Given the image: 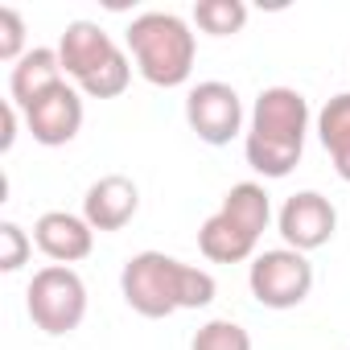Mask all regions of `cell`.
<instances>
[{
	"label": "cell",
	"instance_id": "obj_1",
	"mask_svg": "<svg viewBox=\"0 0 350 350\" xmlns=\"http://www.w3.org/2000/svg\"><path fill=\"white\" fill-rule=\"evenodd\" d=\"M120 293L132 313L161 321L178 309H206L219 293L215 276L206 268L182 264L178 256L165 252H136L120 272Z\"/></svg>",
	"mask_w": 350,
	"mask_h": 350
},
{
	"label": "cell",
	"instance_id": "obj_2",
	"mask_svg": "<svg viewBox=\"0 0 350 350\" xmlns=\"http://www.w3.org/2000/svg\"><path fill=\"white\" fill-rule=\"evenodd\" d=\"M309 136V103L297 87H268L256 95L247 132H243V152L247 165L260 178H288L305 152Z\"/></svg>",
	"mask_w": 350,
	"mask_h": 350
},
{
	"label": "cell",
	"instance_id": "obj_3",
	"mask_svg": "<svg viewBox=\"0 0 350 350\" xmlns=\"http://www.w3.org/2000/svg\"><path fill=\"white\" fill-rule=\"evenodd\" d=\"M128 58L136 62V75L152 87H182L194 75V58H198V38L190 29L186 17L178 13H140L132 17L128 33H124Z\"/></svg>",
	"mask_w": 350,
	"mask_h": 350
},
{
	"label": "cell",
	"instance_id": "obj_4",
	"mask_svg": "<svg viewBox=\"0 0 350 350\" xmlns=\"http://www.w3.org/2000/svg\"><path fill=\"white\" fill-rule=\"evenodd\" d=\"M25 309H29V321L42 334L66 338L87 317V284H83V276L75 268L46 264V268L33 272V280L25 288Z\"/></svg>",
	"mask_w": 350,
	"mask_h": 350
},
{
	"label": "cell",
	"instance_id": "obj_5",
	"mask_svg": "<svg viewBox=\"0 0 350 350\" xmlns=\"http://www.w3.org/2000/svg\"><path fill=\"white\" fill-rule=\"evenodd\" d=\"M247 288L264 309H297L313 293V264L293 247L260 252L247 268Z\"/></svg>",
	"mask_w": 350,
	"mask_h": 350
},
{
	"label": "cell",
	"instance_id": "obj_6",
	"mask_svg": "<svg viewBox=\"0 0 350 350\" xmlns=\"http://www.w3.org/2000/svg\"><path fill=\"white\" fill-rule=\"evenodd\" d=\"M186 124L190 132H198L202 144H231L239 132H243V99L231 83H219V79H206L198 87H190L186 95Z\"/></svg>",
	"mask_w": 350,
	"mask_h": 350
},
{
	"label": "cell",
	"instance_id": "obj_7",
	"mask_svg": "<svg viewBox=\"0 0 350 350\" xmlns=\"http://www.w3.org/2000/svg\"><path fill=\"white\" fill-rule=\"evenodd\" d=\"M276 231H280L284 247L309 256V252H317V247H325V243L334 239V231H338V211H334V202H329L325 194H317V190H297L293 198H284V206H280V215H276Z\"/></svg>",
	"mask_w": 350,
	"mask_h": 350
},
{
	"label": "cell",
	"instance_id": "obj_8",
	"mask_svg": "<svg viewBox=\"0 0 350 350\" xmlns=\"http://www.w3.org/2000/svg\"><path fill=\"white\" fill-rule=\"evenodd\" d=\"M21 116H25V128H29V136L38 144L62 148V144H70L83 132V116H87L83 111V91L66 79L54 91H46L42 99H33Z\"/></svg>",
	"mask_w": 350,
	"mask_h": 350
},
{
	"label": "cell",
	"instance_id": "obj_9",
	"mask_svg": "<svg viewBox=\"0 0 350 350\" xmlns=\"http://www.w3.org/2000/svg\"><path fill=\"white\" fill-rule=\"evenodd\" d=\"M58 58H62V70H66V79L75 83V87H83V83H91L103 66H111L124 50L116 46V38L103 29V25H95V21H70L66 29H62V38H58Z\"/></svg>",
	"mask_w": 350,
	"mask_h": 350
},
{
	"label": "cell",
	"instance_id": "obj_10",
	"mask_svg": "<svg viewBox=\"0 0 350 350\" xmlns=\"http://www.w3.org/2000/svg\"><path fill=\"white\" fill-rule=\"evenodd\" d=\"M33 243L46 260L54 264H79L95 252V227L83 219V215H70V211H46L38 223H33Z\"/></svg>",
	"mask_w": 350,
	"mask_h": 350
},
{
	"label": "cell",
	"instance_id": "obj_11",
	"mask_svg": "<svg viewBox=\"0 0 350 350\" xmlns=\"http://www.w3.org/2000/svg\"><path fill=\"white\" fill-rule=\"evenodd\" d=\"M140 211V190L124 173H103L83 194V219L95 231H124Z\"/></svg>",
	"mask_w": 350,
	"mask_h": 350
},
{
	"label": "cell",
	"instance_id": "obj_12",
	"mask_svg": "<svg viewBox=\"0 0 350 350\" xmlns=\"http://www.w3.org/2000/svg\"><path fill=\"white\" fill-rule=\"evenodd\" d=\"M58 83H66V70H62L58 50H50V46H33V50L13 66V75H9V95H13V103L25 111L33 99H42V95L54 91Z\"/></svg>",
	"mask_w": 350,
	"mask_h": 350
},
{
	"label": "cell",
	"instance_id": "obj_13",
	"mask_svg": "<svg viewBox=\"0 0 350 350\" xmlns=\"http://www.w3.org/2000/svg\"><path fill=\"white\" fill-rule=\"evenodd\" d=\"M260 239L247 235L239 223H231L223 211H215L202 227H198V252L211 260V264H243V260H256L260 252Z\"/></svg>",
	"mask_w": 350,
	"mask_h": 350
},
{
	"label": "cell",
	"instance_id": "obj_14",
	"mask_svg": "<svg viewBox=\"0 0 350 350\" xmlns=\"http://www.w3.org/2000/svg\"><path fill=\"white\" fill-rule=\"evenodd\" d=\"M317 140L334 161V173L350 186V91L325 99V107L317 111Z\"/></svg>",
	"mask_w": 350,
	"mask_h": 350
},
{
	"label": "cell",
	"instance_id": "obj_15",
	"mask_svg": "<svg viewBox=\"0 0 350 350\" xmlns=\"http://www.w3.org/2000/svg\"><path fill=\"white\" fill-rule=\"evenodd\" d=\"M231 223H239L247 235H264L268 231V223H272V198H268V190L260 186V182H239V186H231L227 194H223V206H219Z\"/></svg>",
	"mask_w": 350,
	"mask_h": 350
},
{
	"label": "cell",
	"instance_id": "obj_16",
	"mask_svg": "<svg viewBox=\"0 0 350 350\" xmlns=\"http://www.w3.org/2000/svg\"><path fill=\"white\" fill-rule=\"evenodd\" d=\"M194 25L211 38H235L247 25V5L243 0H198L194 5Z\"/></svg>",
	"mask_w": 350,
	"mask_h": 350
},
{
	"label": "cell",
	"instance_id": "obj_17",
	"mask_svg": "<svg viewBox=\"0 0 350 350\" xmlns=\"http://www.w3.org/2000/svg\"><path fill=\"white\" fill-rule=\"evenodd\" d=\"M190 350H252V334L231 317H215V321L198 325Z\"/></svg>",
	"mask_w": 350,
	"mask_h": 350
},
{
	"label": "cell",
	"instance_id": "obj_18",
	"mask_svg": "<svg viewBox=\"0 0 350 350\" xmlns=\"http://www.w3.org/2000/svg\"><path fill=\"white\" fill-rule=\"evenodd\" d=\"M33 256V239L17 223H0V272H21Z\"/></svg>",
	"mask_w": 350,
	"mask_h": 350
},
{
	"label": "cell",
	"instance_id": "obj_19",
	"mask_svg": "<svg viewBox=\"0 0 350 350\" xmlns=\"http://www.w3.org/2000/svg\"><path fill=\"white\" fill-rule=\"evenodd\" d=\"M25 54V17L17 9H0V58L17 66Z\"/></svg>",
	"mask_w": 350,
	"mask_h": 350
},
{
	"label": "cell",
	"instance_id": "obj_20",
	"mask_svg": "<svg viewBox=\"0 0 350 350\" xmlns=\"http://www.w3.org/2000/svg\"><path fill=\"white\" fill-rule=\"evenodd\" d=\"M17 103L13 99H5V103H0V120H5V132H0V152H9L13 144H17Z\"/></svg>",
	"mask_w": 350,
	"mask_h": 350
}]
</instances>
